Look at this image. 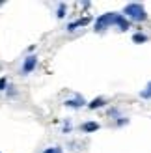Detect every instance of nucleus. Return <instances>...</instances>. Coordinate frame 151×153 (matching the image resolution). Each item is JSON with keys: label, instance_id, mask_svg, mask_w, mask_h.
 Wrapping results in <instances>:
<instances>
[{"label": "nucleus", "instance_id": "f257e3e1", "mask_svg": "<svg viewBox=\"0 0 151 153\" xmlns=\"http://www.w3.org/2000/svg\"><path fill=\"white\" fill-rule=\"evenodd\" d=\"M123 15L131 21H136V22H142V21H147V13H146V7L138 4V2H131L123 7Z\"/></svg>", "mask_w": 151, "mask_h": 153}, {"label": "nucleus", "instance_id": "f03ea898", "mask_svg": "<svg viewBox=\"0 0 151 153\" xmlns=\"http://www.w3.org/2000/svg\"><path fill=\"white\" fill-rule=\"evenodd\" d=\"M116 15L118 13L108 11V13H103L101 17H97V21H95V32H103V30L110 28L112 25H114V21H116Z\"/></svg>", "mask_w": 151, "mask_h": 153}, {"label": "nucleus", "instance_id": "7ed1b4c3", "mask_svg": "<svg viewBox=\"0 0 151 153\" xmlns=\"http://www.w3.org/2000/svg\"><path fill=\"white\" fill-rule=\"evenodd\" d=\"M36 67H37V56L30 54V56H26V58H24V62H22L21 73H22V75H28V73H32Z\"/></svg>", "mask_w": 151, "mask_h": 153}, {"label": "nucleus", "instance_id": "20e7f679", "mask_svg": "<svg viewBox=\"0 0 151 153\" xmlns=\"http://www.w3.org/2000/svg\"><path fill=\"white\" fill-rule=\"evenodd\" d=\"M114 25L121 30V32H127V30L131 28V21L125 17V15H121V13H118L116 15V21H114Z\"/></svg>", "mask_w": 151, "mask_h": 153}, {"label": "nucleus", "instance_id": "39448f33", "mask_svg": "<svg viewBox=\"0 0 151 153\" xmlns=\"http://www.w3.org/2000/svg\"><path fill=\"white\" fill-rule=\"evenodd\" d=\"M84 105H86V101L82 95H75L73 99H67L65 101V106H69V108H82Z\"/></svg>", "mask_w": 151, "mask_h": 153}, {"label": "nucleus", "instance_id": "423d86ee", "mask_svg": "<svg viewBox=\"0 0 151 153\" xmlns=\"http://www.w3.org/2000/svg\"><path fill=\"white\" fill-rule=\"evenodd\" d=\"M101 125L97 123V121H84V123L80 125V131L82 133H95V131H99Z\"/></svg>", "mask_w": 151, "mask_h": 153}, {"label": "nucleus", "instance_id": "0eeeda50", "mask_svg": "<svg viewBox=\"0 0 151 153\" xmlns=\"http://www.w3.org/2000/svg\"><path fill=\"white\" fill-rule=\"evenodd\" d=\"M90 21H92L90 17H84V19H77V21H73V22H69V25H67V30H69V32H75L77 28H80V26H86Z\"/></svg>", "mask_w": 151, "mask_h": 153}, {"label": "nucleus", "instance_id": "6e6552de", "mask_svg": "<svg viewBox=\"0 0 151 153\" xmlns=\"http://www.w3.org/2000/svg\"><path fill=\"white\" fill-rule=\"evenodd\" d=\"M108 101L104 97H95V99H92V101L88 103V108L90 110H95V108H101V106H104Z\"/></svg>", "mask_w": 151, "mask_h": 153}, {"label": "nucleus", "instance_id": "1a4fd4ad", "mask_svg": "<svg viewBox=\"0 0 151 153\" xmlns=\"http://www.w3.org/2000/svg\"><path fill=\"white\" fill-rule=\"evenodd\" d=\"M146 41H147V36H146V34H142V32L132 34V43H138V45H142V43H146Z\"/></svg>", "mask_w": 151, "mask_h": 153}, {"label": "nucleus", "instance_id": "9d476101", "mask_svg": "<svg viewBox=\"0 0 151 153\" xmlns=\"http://www.w3.org/2000/svg\"><path fill=\"white\" fill-rule=\"evenodd\" d=\"M140 97H142V99H151V80L146 84V88L140 91Z\"/></svg>", "mask_w": 151, "mask_h": 153}, {"label": "nucleus", "instance_id": "9b49d317", "mask_svg": "<svg viewBox=\"0 0 151 153\" xmlns=\"http://www.w3.org/2000/svg\"><path fill=\"white\" fill-rule=\"evenodd\" d=\"M65 11H67L65 4L60 2V4H58V10H56V17H58V19H64V17H65Z\"/></svg>", "mask_w": 151, "mask_h": 153}, {"label": "nucleus", "instance_id": "f8f14e48", "mask_svg": "<svg viewBox=\"0 0 151 153\" xmlns=\"http://www.w3.org/2000/svg\"><path fill=\"white\" fill-rule=\"evenodd\" d=\"M43 153H64V149H62V148H58V146H54V148H47Z\"/></svg>", "mask_w": 151, "mask_h": 153}, {"label": "nucleus", "instance_id": "ddd939ff", "mask_svg": "<svg viewBox=\"0 0 151 153\" xmlns=\"http://www.w3.org/2000/svg\"><path fill=\"white\" fill-rule=\"evenodd\" d=\"M7 88V79L6 76H0V91H4Z\"/></svg>", "mask_w": 151, "mask_h": 153}, {"label": "nucleus", "instance_id": "4468645a", "mask_svg": "<svg viewBox=\"0 0 151 153\" xmlns=\"http://www.w3.org/2000/svg\"><path fill=\"white\" fill-rule=\"evenodd\" d=\"M125 123H129V120H127V118H119V120L116 121V125H118V127H121V125H125Z\"/></svg>", "mask_w": 151, "mask_h": 153}, {"label": "nucleus", "instance_id": "2eb2a0df", "mask_svg": "<svg viewBox=\"0 0 151 153\" xmlns=\"http://www.w3.org/2000/svg\"><path fill=\"white\" fill-rule=\"evenodd\" d=\"M69 131H71V123H65V125H64V129H62V133H65V134H67Z\"/></svg>", "mask_w": 151, "mask_h": 153}, {"label": "nucleus", "instance_id": "dca6fc26", "mask_svg": "<svg viewBox=\"0 0 151 153\" xmlns=\"http://www.w3.org/2000/svg\"><path fill=\"white\" fill-rule=\"evenodd\" d=\"M2 4H4V2H2V0H0V6H2Z\"/></svg>", "mask_w": 151, "mask_h": 153}]
</instances>
